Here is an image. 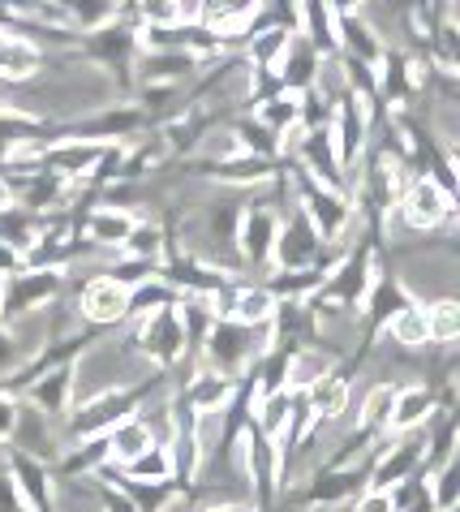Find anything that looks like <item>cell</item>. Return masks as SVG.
<instances>
[{
  "instance_id": "4fadbf2b",
  "label": "cell",
  "mask_w": 460,
  "mask_h": 512,
  "mask_svg": "<svg viewBox=\"0 0 460 512\" xmlns=\"http://www.w3.org/2000/svg\"><path fill=\"white\" fill-rule=\"evenodd\" d=\"M396 216L409 233H439L456 220V198L443 194L435 181L413 177L405 186V194H400V203H396Z\"/></svg>"
},
{
  "instance_id": "4316f807",
  "label": "cell",
  "mask_w": 460,
  "mask_h": 512,
  "mask_svg": "<svg viewBox=\"0 0 460 512\" xmlns=\"http://www.w3.org/2000/svg\"><path fill=\"white\" fill-rule=\"evenodd\" d=\"M297 35L323 56V61H336V5H323V0H310V5H297Z\"/></svg>"
},
{
  "instance_id": "d4e9b609",
  "label": "cell",
  "mask_w": 460,
  "mask_h": 512,
  "mask_svg": "<svg viewBox=\"0 0 460 512\" xmlns=\"http://www.w3.org/2000/svg\"><path fill=\"white\" fill-rule=\"evenodd\" d=\"M99 478L112 482V487H117L138 512H172V508H177V500H194V495H185L177 482H129V478H121L112 465H108ZM91 482H95V478H91Z\"/></svg>"
},
{
  "instance_id": "f1b7e54d",
  "label": "cell",
  "mask_w": 460,
  "mask_h": 512,
  "mask_svg": "<svg viewBox=\"0 0 460 512\" xmlns=\"http://www.w3.org/2000/svg\"><path fill=\"white\" fill-rule=\"evenodd\" d=\"M43 216H35V211H26L18 203H9L5 211H0V246H5L9 254H18V259H26V254L35 250V241L43 233Z\"/></svg>"
},
{
  "instance_id": "60d3db41",
  "label": "cell",
  "mask_w": 460,
  "mask_h": 512,
  "mask_svg": "<svg viewBox=\"0 0 460 512\" xmlns=\"http://www.w3.org/2000/svg\"><path fill=\"white\" fill-rule=\"evenodd\" d=\"M22 366V345H18V332L13 327H0V383L9 375H18Z\"/></svg>"
},
{
  "instance_id": "2e32d148",
  "label": "cell",
  "mask_w": 460,
  "mask_h": 512,
  "mask_svg": "<svg viewBox=\"0 0 460 512\" xmlns=\"http://www.w3.org/2000/svg\"><path fill=\"white\" fill-rule=\"evenodd\" d=\"M327 246L314 233V224L301 216L297 207H289L280 216V233H276V250H271V272H301V267H314L319 254Z\"/></svg>"
},
{
  "instance_id": "484cf974",
  "label": "cell",
  "mask_w": 460,
  "mask_h": 512,
  "mask_svg": "<svg viewBox=\"0 0 460 512\" xmlns=\"http://www.w3.org/2000/svg\"><path fill=\"white\" fill-rule=\"evenodd\" d=\"M306 401H310L314 422H319V426H332V422H340L344 414H349V405H353V379L344 375L340 362H336V371L314 383V388L306 392Z\"/></svg>"
},
{
  "instance_id": "52a82bcc",
  "label": "cell",
  "mask_w": 460,
  "mask_h": 512,
  "mask_svg": "<svg viewBox=\"0 0 460 512\" xmlns=\"http://www.w3.org/2000/svg\"><path fill=\"white\" fill-rule=\"evenodd\" d=\"M237 452H241L246 474H250V508L254 512H276V504H280V448H276V439H267L250 422Z\"/></svg>"
},
{
  "instance_id": "d6a6232c",
  "label": "cell",
  "mask_w": 460,
  "mask_h": 512,
  "mask_svg": "<svg viewBox=\"0 0 460 512\" xmlns=\"http://www.w3.org/2000/svg\"><path fill=\"white\" fill-rule=\"evenodd\" d=\"M426 332H430V349H452L460 340V302L456 297H439L426 306Z\"/></svg>"
},
{
  "instance_id": "836d02e7",
  "label": "cell",
  "mask_w": 460,
  "mask_h": 512,
  "mask_svg": "<svg viewBox=\"0 0 460 512\" xmlns=\"http://www.w3.org/2000/svg\"><path fill=\"white\" fill-rule=\"evenodd\" d=\"M392 345L400 349H430V332H426V306L422 302H409L400 315L387 323V332H383Z\"/></svg>"
},
{
  "instance_id": "bcb514c9",
  "label": "cell",
  "mask_w": 460,
  "mask_h": 512,
  "mask_svg": "<svg viewBox=\"0 0 460 512\" xmlns=\"http://www.w3.org/2000/svg\"><path fill=\"white\" fill-rule=\"evenodd\" d=\"M22 512H26V508H22Z\"/></svg>"
},
{
  "instance_id": "44dd1931",
  "label": "cell",
  "mask_w": 460,
  "mask_h": 512,
  "mask_svg": "<svg viewBox=\"0 0 460 512\" xmlns=\"http://www.w3.org/2000/svg\"><path fill=\"white\" fill-rule=\"evenodd\" d=\"M233 383L237 379H224V375L207 371V366H194V371L177 383V392H172V396H177V401L190 409L198 422H211V418H220V409L228 405V396H233Z\"/></svg>"
},
{
  "instance_id": "ab89813d",
  "label": "cell",
  "mask_w": 460,
  "mask_h": 512,
  "mask_svg": "<svg viewBox=\"0 0 460 512\" xmlns=\"http://www.w3.org/2000/svg\"><path fill=\"white\" fill-rule=\"evenodd\" d=\"M99 276H108L112 284H121V289L129 293V289H138V284H147V280L160 276V263H147V259H129V254H117V259H112Z\"/></svg>"
},
{
  "instance_id": "7c38bea8",
  "label": "cell",
  "mask_w": 460,
  "mask_h": 512,
  "mask_svg": "<svg viewBox=\"0 0 460 512\" xmlns=\"http://www.w3.org/2000/svg\"><path fill=\"white\" fill-rule=\"evenodd\" d=\"M276 233H280V211L276 203H246L237 220V237L233 250L241 267H254V272H271V250H276Z\"/></svg>"
},
{
  "instance_id": "f6af8a7d",
  "label": "cell",
  "mask_w": 460,
  "mask_h": 512,
  "mask_svg": "<svg viewBox=\"0 0 460 512\" xmlns=\"http://www.w3.org/2000/svg\"><path fill=\"white\" fill-rule=\"evenodd\" d=\"M185 512H254L250 504H190Z\"/></svg>"
},
{
  "instance_id": "f546056e",
  "label": "cell",
  "mask_w": 460,
  "mask_h": 512,
  "mask_svg": "<svg viewBox=\"0 0 460 512\" xmlns=\"http://www.w3.org/2000/svg\"><path fill=\"white\" fill-rule=\"evenodd\" d=\"M336 362H340V358H336L332 349H323V345L297 349V353H293V366H289V392H310L323 375L336 371Z\"/></svg>"
},
{
  "instance_id": "8992f818",
  "label": "cell",
  "mask_w": 460,
  "mask_h": 512,
  "mask_svg": "<svg viewBox=\"0 0 460 512\" xmlns=\"http://www.w3.org/2000/svg\"><path fill=\"white\" fill-rule=\"evenodd\" d=\"M65 289H69V272H31L26 267V272L0 280V323L39 315V310L61 302Z\"/></svg>"
},
{
  "instance_id": "cb8c5ba5",
  "label": "cell",
  "mask_w": 460,
  "mask_h": 512,
  "mask_svg": "<svg viewBox=\"0 0 460 512\" xmlns=\"http://www.w3.org/2000/svg\"><path fill=\"white\" fill-rule=\"evenodd\" d=\"M48 65V52L31 39L0 31V87H22V82L39 78V69Z\"/></svg>"
},
{
  "instance_id": "3957f363",
  "label": "cell",
  "mask_w": 460,
  "mask_h": 512,
  "mask_svg": "<svg viewBox=\"0 0 460 512\" xmlns=\"http://www.w3.org/2000/svg\"><path fill=\"white\" fill-rule=\"evenodd\" d=\"M69 56H86V61L99 65L112 82H117V91L125 99H134V69H138V18H134V5H121V13L104 26V31L82 35L78 48Z\"/></svg>"
},
{
  "instance_id": "8fae6325",
  "label": "cell",
  "mask_w": 460,
  "mask_h": 512,
  "mask_svg": "<svg viewBox=\"0 0 460 512\" xmlns=\"http://www.w3.org/2000/svg\"><path fill=\"white\" fill-rule=\"evenodd\" d=\"M370 130H375L370 112L357 104L349 91H340L336 104H332V125H327V134H332V147H336V160L344 168V181L357 173L362 155L370 151Z\"/></svg>"
},
{
  "instance_id": "5b68a950",
  "label": "cell",
  "mask_w": 460,
  "mask_h": 512,
  "mask_svg": "<svg viewBox=\"0 0 460 512\" xmlns=\"http://www.w3.org/2000/svg\"><path fill=\"white\" fill-rule=\"evenodd\" d=\"M263 349H267V327H241V323L215 319L203 349H198V366H207V371L224 379H241L263 358Z\"/></svg>"
},
{
  "instance_id": "b9f144b4",
  "label": "cell",
  "mask_w": 460,
  "mask_h": 512,
  "mask_svg": "<svg viewBox=\"0 0 460 512\" xmlns=\"http://www.w3.org/2000/svg\"><path fill=\"white\" fill-rule=\"evenodd\" d=\"M86 487L95 491V500H99V512H138L134 504L125 500V495L112 487V482H104V478H95V482H86Z\"/></svg>"
},
{
  "instance_id": "30bf717a",
  "label": "cell",
  "mask_w": 460,
  "mask_h": 512,
  "mask_svg": "<svg viewBox=\"0 0 460 512\" xmlns=\"http://www.w3.org/2000/svg\"><path fill=\"white\" fill-rule=\"evenodd\" d=\"M422 457H426V435L409 431V435H387L379 452L366 465V491H392L396 482H405L413 474H422Z\"/></svg>"
},
{
  "instance_id": "ffe728a7",
  "label": "cell",
  "mask_w": 460,
  "mask_h": 512,
  "mask_svg": "<svg viewBox=\"0 0 460 512\" xmlns=\"http://www.w3.org/2000/svg\"><path fill=\"white\" fill-rule=\"evenodd\" d=\"M138 224V211H125V207H108V203H95L86 207L82 216H74V229L91 250H125L129 233Z\"/></svg>"
},
{
  "instance_id": "7402d4cb",
  "label": "cell",
  "mask_w": 460,
  "mask_h": 512,
  "mask_svg": "<svg viewBox=\"0 0 460 512\" xmlns=\"http://www.w3.org/2000/svg\"><path fill=\"white\" fill-rule=\"evenodd\" d=\"M323 65H327V61L306 44V39L289 35V48H284V56L276 61V69H271V74H276V82H280L284 95H306V91H314V87L323 82Z\"/></svg>"
},
{
  "instance_id": "9c48e42d",
  "label": "cell",
  "mask_w": 460,
  "mask_h": 512,
  "mask_svg": "<svg viewBox=\"0 0 460 512\" xmlns=\"http://www.w3.org/2000/svg\"><path fill=\"white\" fill-rule=\"evenodd\" d=\"M366 465L370 461H357V465H319L310 469L306 482L289 495L297 508H336V504H353L357 495L366 491Z\"/></svg>"
},
{
  "instance_id": "e0dca14e",
  "label": "cell",
  "mask_w": 460,
  "mask_h": 512,
  "mask_svg": "<svg viewBox=\"0 0 460 512\" xmlns=\"http://www.w3.org/2000/svg\"><path fill=\"white\" fill-rule=\"evenodd\" d=\"M336 56H349V61H362L370 69H379L383 61V35H379V26L370 22V13L366 9H353V5H336Z\"/></svg>"
},
{
  "instance_id": "8d00e7d4",
  "label": "cell",
  "mask_w": 460,
  "mask_h": 512,
  "mask_svg": "<svg viewBox=\"0 0 460 512\" xmlns=\"http://www.w3.org/2000/svg\"><path fill=\"white\" fill-rule=\"evenodd\" d=\"M117 474L129 478V482H172V461H168L164 439H160V444H151L142 457H134L125 469H117Z\"/></svg>"
},
{
  "instance_id": "ac0fdd59",
  "label": "cell",
  "mask_w": 460,
  "mask_h": 512,
  "mask_svg": "<svg viewBox=\"0 0 460 512\" xmlns=\"http://www.w3.org/2000/svg\"><path fill=\"white\" fill-rule=\"evenodd\" d=\"M215 319L241 323V327H271V315H276V297H271L258 280H233L228 289L211 302Z\"/></svg>"
},
{
  "instance_id": "83f0119b",
  "label": "cell",
  "mask_w": 460,
  "mask_h": 512,
  "mask_svg": "<svg viewBox=\"0 0 460 512\" xmlns=\"http://www.w3.org/2000/svg\"><path fill=\"white\" fill-rule=\"evenodd\" d=\"M108 439V465L112 469H125L134 457H142L151 444H160V435H155V426L147 422V418H125V422H117L112 431L104 435Z\"/></svg>"
},
{
  "instance_id": "4dcf8cb0",
  "label": "cell",
  "mask_w": 460,
  "mask_h": 512,
  "mask_svg": "<svg viewBox=\"0 0 460 512\" xmlns=\"http://www.w3.org/2000/svg\"><path fill=\"white\" fill-rule=\"evenodd\" d=\"M396 388L400 383H375L362 396V409H357V426L375 439H387V422H392V405H396Z\"/></svg>"
},
{
  "instance_id": "1f68e13d",
  "label": "cell",
  "mask_w": 460,
  "mask_h": 512,
  "mask_svg": "<svg viewBox=\"0 0 460 512\" xmlns=\"http://www.w3.org/2000/svg\"><path fill=\"white\" fill-rule=\"evenodd\" d=\"M426 495H430V504H435V512H456V504H460V452L448 461H439L426 474Z\"/></svg>"
},
{
  "instance_id": "277c9868",
  "label": "cell",
  "mask_w": 460,
  "mask_h": 512,
  "mask_svg": "<svg viewBox=\"0 0 460 512\" xmlns=\"http://www.w3.org/2000/svg\"><path fill=\"white\" fill-rule=\"evenodd\" d=\"M129 353H138L155 375H172L181 362H190V340H185V323H181L177 302L134 323ZM190 366H198V362H190Z\"/></svg>"
},
{
  "instance_id": "603a6c76",
  "label": "cell",
  "mask_w": 460,
  "mask_h": 512,
  "mask_svg": "<svg viewBox=\"0 0 460 512\" xmlns=\"http://www.w3.org/2000/svg\"><path fill=\"white\" fill-rule=\"evenodd\" d=\"M439 409H456V405H443V396L430 388V383H400V388H396V405H392V422H387V435L422 431V426L435 418Z\"/></svg>"
},
{
  "instance_id": "7a4b0ae2",
  "label": "cell",
  "mask_w": 460,
  "mask_h": 512,
  "mask_svg": "<svg viewBox=\"0 0 460 512\" xmlns=\"http://www.w3.org/2000/svg\"><path fill=\"white\" fill-rule=\"evenodd\" d=\"M168 383V375H142L134 383H117V388H104V392H91L82 405L69 409V418L61 422V444H82V439H104L112 426L125 422V418H138L142 405L151 401Z\"/></svg>"
},
{
  "instance_id": "5bb4252c",
  "label": "cell",
  "mask_w": 460,
  "mask_h": 512,
  "mask_svg": "<svg viewBox=\"0 0 460 512\" xmlns=\"http://www.w3.org/2000/svg\"><path fill=\"white\" fill-rule=\"evenodd\" d=\"M18 401L26 409H35L39 418L48 422H65L69 409L78 405V362H65V366H52L48 375L31 379L26 388L18 392Z\"/></svg>"
},
{
  "instance_id": "7bdbcfd3",
  "label": "cell",
  "mask_w": 460,
  "mask_h": 512,
  "mask_svg": "<svg viewBox=\"0 0 460 512\" xmlns=\"http://www.w3.org/2000/svg\"><path fill=\"white\" fill-rule=\"evenodd\" d=\"M18 414H22V401L0 388V448H5L13 439V431H18Z\"/></svg>"
},
{
  "instance_id": "9a60e30c",
  "label": "cell",
  "mask_w": 460,
  "mask_h": 512,
  "mask_svg": "<svg viewBox=\"0 0 460 512\" xmlns=\"http://www.w3.org/2000/svg\"><path fill=\"white\" fill-rule=\"evenodd\" d=\"M284 173V164L276 160H258V155H224V160H207L185 164V177H203L215 186H233V190H250V186H276V177Z\"/></svg>"
},
{
  "instance_id": "74e56055",
  "label": "cell",
  "mask_w": 460,
  "mask_h": 512,
  "mask_svg": "<svg viewBox=\"0 0 460 512\" xmlns=\"http://www.w3.org/2000/svg\"><path fill=\"white\" fill-rule=\"evenodd\" d=\"M177 302V293L168 289V284L155 276V280H147V284H138V289H129V306H125V319H147V315H155V310H164V306H172Z\"/></svg>"
},
{
  "instance_id": "ba28073f",
  "label": "cell",
  "mask_w": 460,
  "mask_h": 512,
  "mask_svg": "<svg viewBox=\"0 0 460 512\" xmlns=\"http://www.w3.org/2000/svg\"><path fill=\"white\" fill-rule=\"evenodd\" d=\"M5 478L13 495H18V504L26 512H61V491H56V478H52V465L31 457V452L22 448H9L5 444Z\"/></svg>"
},
{
  "instance_id": "e575fe53",
  "label": "cell",
  "mask_w": 460,
  "mask_h": 512,
  "mask_svg": "<svg viewBox=\"0 0 460 512\" xmlns=\"http://www.w3.org/2000/svg\"><path fill=\"white\" fill-rule=\"evenodd\" d=\"M164 246H168V229H164V220H142L138 216V224H134V233H129V241H125V250L121 254H129V259H147V263H160L164 259Z\"/></svg>"
},
{
  "instance_id": "f35d334b",
  "label": "cell",
  "mask_w": 460,
  "mask_h": 512,
  "mask_svg": "<svg viewBox=\"0 0 460 512\" xmlns=\"http://www.w3.org/2000/svg\"><path fill=\"white\" fill-rule=\"evenodd\" d=\"M241 207H246V203H228V198H215V203H207V211H203V229H207V237L215 241V246H233Z\"/></svg>"
},
{
  "instance_id": "ee69618b",
  "label": "cell",
  "mask_w": 460,
  "mask_h": 512,
  "mask_svg": "<svg viewBox=\"0 0 460 512\" xmlns=\"http://www.w3.org/2000/svg\"><path fill=\"white\" fill-rule=\"evenodd\" d=\"M353 512H392V500L383 491H362L353 500Z\"/></svg>"
},
{
  "instance_id": "d590c367",
  "label": "cell",
  "mask_w": 460,
  "mask_h": 512,
  "mask_svg": "<svg viewBox=\"0 0 460 512\" xmlns=\"http://www.w3.org/2000/svg\"><path fill=\"white\" fill-rule=\"evenodd\" d=\"M289 414H293V392L258 396V405H254V426H258V431H263L267 439H276V444H280L284 426H289Z\"/></svg>"
},
{
  "instance_id": "d6986e66",
  "label": "cell",
  "mask_w": 460,
  "mask_h": 512,
  "mask_svg": "<svg viewBox=\"0 0 460 512\" xmlns=\"http://www.w3.org/2000/svg\"><path fill=\"white\" fill-rule=\"evenodd\" d=\"M125 306H129V293L121 289V284H112L108 276H91L74 297L78 323L95 327V332H108V327L125 323Z\"/></svg>"
},
{
  "instance_id": "6da1fadb",
  "label": "cell",
  "mask_w": 460,
  "mask_h": 512,
  "mask_svg": "<svg viewBox=\"0 0 460 512\" xmlns=\"http://www.w3.org/2000/svg\"><path fill=\"white\" fill-rule=\"evenodd\" d=\"M383 246H387L383 233L362 229V237H353L349 246H344L340 263L327 272V280L319 284V293H314L306 306L323 323L327 319H340V315H362V302H366L370 284H375V276H379V254H383Z\"/></svg>"
}]
</instances>
